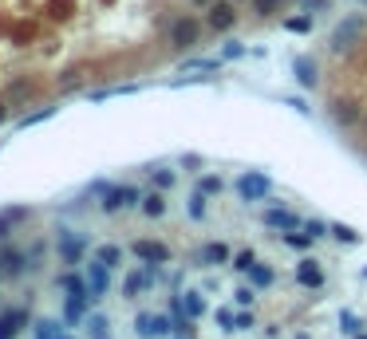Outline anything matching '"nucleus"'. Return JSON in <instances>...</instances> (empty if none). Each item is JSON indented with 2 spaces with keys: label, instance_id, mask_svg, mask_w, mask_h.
<instances>
[{
  "label": "nucleus",
  "instance_id": "1",
  "mask_svg": "<svg viewBox=\"0 0 367 339\" xmlns=\"http://www.w3.org/2000/svg\"><path fill=\"white\" fill-rule=\"evenodd\" d=\"M197 36H202V28H197V20L182 16L170 24V43L174 48H190V43H197Z\"/></svg>",
  "mask_w": 367,
  "mask_h": 339
},
{
  "label": "nucleus",
  "instance_id": "2",
  "mask_svg": "<svg viewBox=\"0 0 367 339\" xmlns=\"http://www.w3.org/2000/svg\"><path fill=\"white\" fill-rule=\"evenodd\" d=\"M237 194L245 197V202H261V197L269 194V178L265 174H245V178H237Z\"/></svg>",
  "mask_w": 367,
  "mask_h": 339
},
{
  "label": "nucleus",
  "instance_id": "3",
  "mask_svg": "<svg viewBox=\"0 0 367 339\" xmlns=\"http://www.w3.org/2000/svg\"><path fill=\"white\" fill-rule=\"evenodd\" d=\"M135 253L143 256V261H150V264L170 261V249H166V245H158V241H138V245H135Z\"/></svg>",
  "mask_w": 367,
  "mask_h": 339
},
{
  "label": "nucleus",
  "instance_id": "4",
  "mask_svg": "<svg viewBox=\"0 0 367 339\" xmlns=\"http://www.w3.org/2000/svg\"><path fill=\"white\" fill-rule=\"evenodd\" d=\"M233 20H237L233 4H214V9H210V28H214V32H225V28H233Z\"/></svg>",
  "mask_w": 367,
  "mask_h": 339
},
{
  "label": "nucleus",
  "instance_id": "5",
  "mask_svg": "<svg viewBox=\"0 0 367 339\" xmlns=\"http://www.w3.org/2000/svg\"><path fill=\"white\" fill-rule=\"evenodd\" d=\"M296 276H300V284H308V288H320V284H324V272L316 268V261H304Z\"/></svg>",
  "mask_w": 367,
  "mask_h": 339
},
{
  "label": "nucleus",
  "instance_id": "6",
  "mask_svg": "<svg viewBox=\"0 0 367 339\" xmlns=\"http://www.w3.org/2000/svg\"><path fill=\"white\" fill-rule=\"evenodd\" d=\"M95 296H107V264H91V300Z\"/></svg>",
  "mask_w": 367,
  "mask_h": 339
},
{
  "label": "nucleus",
  "instance_id": "7",
  "mask_svg": "<svg viewBox=\"0 0 367 339\" xmlns=\"http://www.w3.org/2000/svg\"><path fill=\"white\" fill-rule=\"evenodd\" d=\"M127 202H138L135 189H111V194H107V202H103V209H119V205H127Z\"/></svg>",
  "mask_w": 367,
  "mask_h": 339
},
{
  "label": "nucleus",
  "instance_id": "8",
  "mask_svg": "<svg viewBox=\"0 0 367 339\" xmlns=\"http://www.w3.org/2000/svg\"><path fill=\"white\" fill-rule=\"evenodd\" d=\"M359 32H363V24H359V20H348V24H343L340 28V32H336V48H348V43H351V36H359Z\"/></svg>",
  "mask_w": 367,
  "mask_h": 339
},
{
  "label": "nucleus",
  "instance_id": "9",
  "mask_svg": "<svg viewBox=\"0 0 367 339\" xmlns=\"http://www.w3.org/2000/svg\"><path fill=\"white\" fill-rule=\"evenodd\" d=\"M202 261L205 264H222V261H229V249H225V245H205L202 249Z\"/></svg>",
  "mask_w": 367,
  "mask_h": 339
},
{
  "label": "nucleus",
  "instance_id": "10",
  "mask_svg": "<svg viewBox=\"0 0 367 339\" xmlns=\"http://www.w3.org/2000/svg\"><path fill=\"white\" fill-rule=\"evenodd\" d=\"M265 221H269V225H281V229H296V225H300V221L292 217V213H281V209L265 213Z\"/></svg>",
  "mask_w": 367,
  "mask_h": 339
},
{
  "label": "nucleus",
  "instance_id": "11",
  "mask_svg": "<svg viewBox=\"0 0 367 339\" xmlns=\"http://www.w3.org/2000/svg\"><path fill=\"white\" fill-rule=\"evenodd\" d=\"M60 284H63V288L71 292V296H91V292H87V284H83V280L76 276V272H68V276H63Z\"/></svg>",
  "mask_w": 367,
  "mask_h": 339
},
{
  "label": "nucleus",
  "instance_id": "12",
  "mask_svg": "<svg viewBox=\"0 0 367 339\" xmlns=\"http://www.w3.org/2000/svg\"><path fill=\"white\" fill-rule=\"evenodd\" d=\"M87 300H91V296H71V300H68V323H79V315H83Z\"/></svg>",
  "mask_w": 367,
  "mask_h": 339
},
{
  "label": "nucleus",
  "instance_id": "13",
  "mask_svg": "<svg viewBox=\"0 0 367 339\" xmlns=\"http://www.w3.org/2000/svg\"><path fill=\"white\" fill-rule=\"evenodd\" d=\"M143 213H150V217H162V213H166L162 194H150V197H146V202H143Z\"/></svg>",
  "mask_w": 367,
  "mask_h": 339
},
{
  "label": "nucleus",
  "instance_id": "14",
  "mask_svg": "<svg viewBox=\"0 0 367 339\" xmlns=\"http://www.w3.org/2000/svg\"><path fill=\"white\" fill-rule=\"evenodd\" d=\"M79 256H83V245H79V241H71V237H63V261L76 264Z\"/></svg>",
  "mask_w": 367,
  "mask_h": 339
},
{
  "label": "nucleus",
  "instance_id": "15",
  "mask_svg": "<svg viewBox=\"0 0 367 339\" xmlns=\"http://www.w3.org/2000/svg\"><path fill=\"white\" fill-rule=\"evenodd\" d=\"M119 256H123V253H119L115 245H103V249H99V261L107 264V268H111V264H119Z\"/></svg>",
  "mask_w": 367,
  "mask_h": 339
},
{
  "label": "nucleus",
  "instance_id": "16",
  "mask_svg": "<svg viewBox=\"0 0 367 339\" xmlns=\"http://www.w3.org/2000/svg\"><path fill=\"white\" fill-rule=\"evenodd\" d=\"M146 284H150V276H138V272H130V276H127V296H135L138 288H146Z\"/></svg>",
  "mask_w": 367,
  "mask_h": 339
},
{
  "label": "nucleus",
  "instance_id": "17",
  "mask_svg": "<svg viewBox=\"0 0 367 339\" xmlns=\"http://www.w3.org/2000/svg\"><path fill=\"white\" fill-rule=\"evenodd\" d=\"M296 71H300V79H304L308 87L316 83V71H312V63H308V60H296Z\"/></svg>",
  "mask_w": 367,
  "mask_h": 339
},
{
  "label": "nucleus",
  "instance_id": "18",
  "mask_svg": "<svg viewBox=\"0 0 367 339\" xmlns=\"http://www.w3.org/2000/svg\"><path fill=\"white\" fill-rule=\"evenodd\" d=\"M36 335H40V339H60V328H56V323H36Z\"/></svg>",
  "mask_w": 367,
  "mask_h": 339
},
{
  "label": "nucleus",
  "instance_id": "19",
  "mask_svg": "<svg viewBox=\"0 0 367 339\" xmlns=\"http://www.w3.org/2000/svg\"><path fill=\"white\" fill-rule=\"evenodd\" d=\"M24 268V256L20 253H4V272H20Z\"/></svg>",
  "mask_w": 367,
  "mask_h": 339
},
{
  "label": "nucleus",
  "instance_id": "20",
  "mask_svg": "<svg viewBox=\"0 0 367 339\" xmlns=\"http://www.w3.org/2000/svg\"><path fill=\"white\" fill-rule=\"evenodd\" d=\"M253 4H257V12H261V16H269V12L281 9V0H253Z\"/></svg>",
  "mask_w": 367,
  "mask_h": 339
},
{
  "label": "nucleus",
  "instance_id": "21",
  "mask_svg": "<svg viewBox=\"0 0 367 339\" xmlns=\"http://www.w3.org/2000/svg\"><path fill=\"white\" fill-rule=\"evenodd\" d=\"M233 268H241V272H245V268H253V253H237V261H233Z\"/></svg>",
  "mask_w": 367,
  "mask_h": 339
},
{
  "label": "nucleus",
  "instance_id": "22",
  "mask_svg": "<svg viewBox=\"0 0 367 339\" xmlns=\"http://www.w3.org/2000/svg\"><path fill=\"white\" fill-rule=\"evenodd\" d=\"M91 328H95L91 331L95 339H107V328H111V323H107V320H91Z\"/></svg>",
  "mask_w": 367,
  "mask_h": 339
},
{
  "label": "nucleus",
  "instance_id": "23",
  "mask_svg": "<svg viewBox=\"0 0 367 339\" xmlns=\"http://www.w3.org/2000/svg\"><path fill=\"white\" fill-rule=\"evenodd\" d=\"M284 241H289V245H292V249H304V245H308V237H300V233H296V229H292V233H289V237H284Z\"/></svg>",
  "mask_w": 367,
  "mask_h": 339
},
{
  "label": "nucleus",
  "instance_id": "24",
  "mask_svg": "<svg viewBox=\"0 0 367 339\" xmlns=\"http://www.w3.org/2000/svg\"><path fill=\"white\" fill-rule=\"evenodd\" d=\"M253 280H257V284H269V280H273V272H269V268H253Z\"/></svg>",
  "mask_w": 367,
  "mask_h": 339
},
{
  "label": "nucleus",
  "instance_id": "25",
  "mask_svg": "<svg viewBox=\"0 0 367 339\" xmlns=\"http://www.w3.org/2000/svg\"><path fill=\"white\" fill-rule=\"evenodd\" d=\"M308 237H328V229L320 225V221H312V225H308Z\"/></svg>",
  "mask_w": 367,
  "mask_h": 339
},
{
  "label": "nucleus",
  "instance_id": "26",
  "mask_svg": "<svg viewBox=\"0 0 367 339\" xmlns=\"http://www.w3.org/2000/svg\"><path fill=\"white\" fill-rule=\"evenodd\" d=\"M233 296H237V304H253V300H257V296H253V292H249V288H241V292H233Z\"/></svg>",
  "mask_w": 367,
  "mask_h": 339
},
{
  "label": "nucleus",
  "instance_id": "27",
  "mask_svg": "<svg viewBox=\"0 0 367 339\" xmlns=\"http://www.w3.org/2000/svg\"><path fill=\"white\" fill-rule=\"evenodd\" d=\"M217 323H222V328H233V323H237V320H233V315H229V312H225V308H222V312H217Z\"/></svg>",
  "mask_w": 367,
  "mask_h": 339
},
{
  "label": "nucleus",
  "instance_id": "28",
  "mask_svg": "<svg viewBox=\"0 0 367 339\" xmlns=\"http://www.w3.org/2000/svg\"><path fill=\"white\" fill-rule=\"evenodd\" d=\"M332 233H336V237H340V241H356V233H351V229H343V225H336Z\"/></svg>",
  "mask_w": 367,
  "mask_h": 339
},
{
  "label": "nucleus",
  "instance_id": "29",
  "mask_svg": "<svg viewBox=\"0 0 367 339\" xmlns=\"http://www.w3.org/2000/svg\"><path fill=\"white\" fill-rule=\"evenodd\" d=\"M0 119H4V103H0Z\"/></svg>",
  "mask_w": 367,
  "mask_h": 339
},
{
  "label": "nucleus",
  "instance_id": "30",
  "mask_svg": "<svg viewBox=\"0 0 367 339\" xmlns=\"http://www.w3.org/2000/svg\"><path fill=\"white\" fill-rule=\"evenodd\" d=\"M194 4H210V0H194Z\"/></svg>",
  "mask_w": 367,
  "mask_h": 339
},
{
  "label": "nucleus",
  "instance_id": "31",
  "mask_svg": "<svg viewBox=\"0 0 367 339\" xmlns=\"http://www.w3.org/2000/svg\"><path fill=\"white\" fill-rule=\"evenodd\" d=\"M356 339H363V335H356Z\"/></svg>",
  "mask_w": 367,
  "mask_h": 339
},
{
  "label": "nucleus",
  "instance_id": "32",
  "mask_svg": "<svg viewBox=\"0 0 367 339\" xmlns=\"http://www.w3.org/2000/svg\"><path fill=\"white\" fill-rule=\"evenodd\" d=\"M60 339H63V335H60Z\"/></svg>",
  "mask_w": 367,
  "mask_h": 339
}]
</instances>
